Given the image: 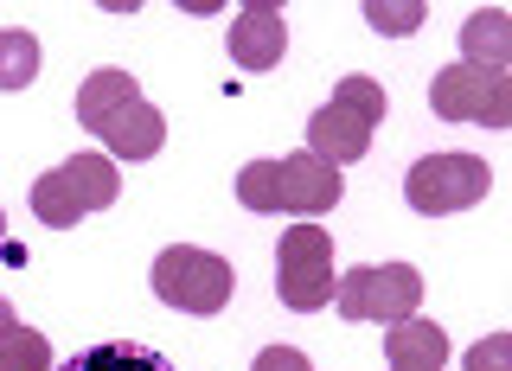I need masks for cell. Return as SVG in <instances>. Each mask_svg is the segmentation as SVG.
I'll return each instance as SVG.
<instances>
[{
    "instance_id": "obj_1",
    "label": "cell",
    "mask_w": 512,
    "mask_h": 371,
    "mask_svg": "<svg viewBox=\"0 0 512 371\" xmlns=\"http://www.w3.org/2000/svg\"><path fill=\"white\" fill-rule=\"evenodd\" d=\"M77 122L116 160H154L160 141H167V116L141 96L128 71H90L84 90H77Z\"/></svg>"
},
{
    "instance_id": "obj_2",
    "label": "cell",
    "mask_w": 512,
    "mask_h": 371,
    "mask_svg": "<svg viewBox=\"0 0 512 371\" xmlns=\"http://www.w3.org/2000/svg\"><path fill=\"white\" fill-rule=\"evenodd\" d=\"M237 199L250 212H295V218H314V212H333L346 199V180L340 167H327L320 154H288V160H250L237 173Z\"/></svg>"
},
{
    "instance_id": "obj_3",
    "label": "cell",
    "mask_w": 512,
    "mask_h": 371,
    "mask_svg": "<svg viewBox=\"0 0 512 371\" xmlns=\"http://www.w3.org/2000/svg\"><path fill=\"white\" fill-rule=\"evenodd\" d=\"M122 199V173L109 154H71L64 167H52L39 186H32V218L52 224V231H71L77 218L109 212Z\"/></svg>"
},
{
    "instance_id": "obj_4",
    "label": "cell",
    "mask_w": 512,
    "mask_h": 371,
    "mask_svg": "<svg viewBox=\"0 0 512 371\" xmlns=\"http://www.w3.org/2000/svg\"><path fill=\"white\" fill-rule=\"evenodd\" d=\"M384 122V90L372 77H340L327 109L308 116V154H320L327 167H346V160H365L372 148V128Z\"/></svg>"
},
{
    "instance_id": "obj_5",
    "label": "cell",
    "mask_w": 512,
    "mask_h": 371,
    "mask_svg": "<svg viewBox=\"0 0 512 371\" xmlns=\"http://www.w3.org/2000/svg\"><path fill=\"white\" fill-rule=\"evenodd\" d=\"M487 186H493V167L480 154H423L404 173V199H410V212H423V218L468 212V205L487 199Z\"/></svg>"
},
{
    "instance_id": "obj_6",
    "label": "cell",
    "mask_w": 512,
    "mask_h": 371,
    "mask_svg": "<svg viewBox=\"0 0 512 371\" xmlns=\"http://www.w3.org/2000/svg\"><path fill=\"white\" fill-rule=\"evenodd\" d=\"M231 263L218 250H199V244H173L154 256V295L180 314H218L231 301Z\"/></svg>"
},
{
    "instance_id": "obj_7",
    "label": "cell",
    "mask_w": 512,
    "mask_h": 371,
    "mask_svg": "<svg viewBox=\"0 0 512 371\" xmlns=\"http://www.w3.org/2000/svg\"><path fill=\"white\" fill-rule=\"evenodd\" d=\"M276 295L282 308L314 314L333 301V237L320 224H288L276 244Z\"/></svg>"
},
{
    "instance_id": "obj_8",
    "label": "cell",
    "mask_w": 512,
    "mask_h": 371,
    "mask_svg": "<svg viewBox=\"0 0 512 371\" xmlns=\"http://www.w3.org/2000/svg\"><path fill=\"white\" fill-rule=\"evenodd\" d=\"M423 301V276L410 263H372V269H352V276L333 282V308H340L352 327L359 320H378V327H397V320L416 314Z\"/></svg>"
},
{
    "instance_id": "obj_9",
    "label": "cell",
    "mask_w": 512,
    "mask_h": 371,
    "mask_svg": "<svg viewBox=\"0 0 512 371\" xmlns=\"http://www.w3.org/2000/svg\"><path fill=\"white\" fill-rule=\"evenodd\" d=\"M429 109L442 122H480L506 128L512 122V71H480V64H448L429 84Z\"/></svg>"
},
{
    "instance_id": "obj_10",
    "label": "cell",
    "mask_w": 512,
    "mask_h": 371,
    "mask_svg": "<svg viewBox=\"0 0 512 371\" xmlns=\"http://www.w3.org/2000/svg\"><path fill=\"white\" fill-rule=\"evenodd\" d=\"M282 52H288L282 7H276V0H250V7L231 20V58H237V71H276Z\"/></svg>"
},
{
    "instance_id": "obj_11",
    "label": "cell",
    "mask_w": 512,
    "mask_h": 371,
    "mask_svg": "<svg viewBox=\"0 0 512 371\" xmlns=\"http://www.w3.org/2000/svg\"><path fill=\"white\" fill-rule=\"evenodd\" d=\"M384 352H391V371H442L448 365V333L436 320L410 314L397 327H384Z\"/></svg>"
},
{
    "instance_id": "obj_12",
    "label": "cell",
    "mask_w": 512,
    "mask_h": 371,
    "mask_svg": "<svg viewBox=\"0 0 512 371\" xmlns=\"http://www.w3.org/2000/svg\"><path fill=\"white\" fill-rule=\"evenodd\" d=\"M461 64H480V71H512V20L500 7H480L468 26H461Z\"/></svg>"
},
{
    "instance_id": "obj_13",
    "label": "cell",
    "mask_w": 512,
    "mask_h": 371,
    "mask_svg": "<svg viewBox=\"0 0 512 371\" xmlns=\"http://www.w3.org/2000/svg\"><path fill=\"white\" fill-rule=\"evenodd\" d=\"M52 371H173V365L148 346H90V352H71Z\"/></svg>"
},
{
    "instance_id": "obj_14",
    "label": "cell",
    "mask_w": 512,
    "mask_h": 371,
    "mask_svg": "<svg viewBox=\"0 0 512 371\" xmlns=\"http://www.w3.org/2000/svg\"><path fill=\"white\" fill-rule=\"evenodd\" d=\"M39 77V39L32 32H0V90H26Z\"/></svg>"
},
{
    "instance_id": "obj_15",
    "label": "cell",
    "mask_w": 512,
    "mask_h": 371,
    "mask_svg": "<svg viewBox=\"0 0 512 371\" xmlns=\"http://www.w3.org/2000/svg\"><path fill=\"white\" fill-rule=\"evenodd\" d=\"M0 371H52V346H45V333L13 327L7 340H0Z\"/></svg>"
},
{
    "instance_id": "obj_16",
    "label": "cell",
    "mask_w": 512,
    "mask_h": 371,
    "mask_svg": "<svg viewBox=\"0 0 512 371\" xmlns=\"http://www.w3.org/2000/svg\"><path fill=\"white\" fill-rule=\"evenodd\" d=\"M461 371H512V333H487V340L461 359Z\"/></svg>"
},
{
    "instance_id": "obj_17",
    "label": "cell",
    "mask_w": 512,
    "mask_h": 371,
    "mask_svg": "<svg viewBox=\"0 0 512 371\" xmlns=\"http://www.w3.org/2000/svg\"><path fill=\"white\" fill-rule=\"evenodd\" d=\"M365 20L397 39V32H416V26H423V7H416V0H410V7H384V0H372V7H365Z\"/></svg>"
},
{
    "instance_id": "obj_18",
    "label": "cell",
    "mask_w": 512,
    "mask_h": 371,
    "mask_svg": "<svg viewBox=\"0 0 512 371\" xmlns=\"http://www.w3.org/2000/svg\"><path fill=\"white\" fill-rule=\"evenodd\" d=\"M250 371H314V365H308V352H301V346H269V352H256Z\"/></svg>"
},
{
    "instance_id": "obj_19",
    "label": "cell",
    "mask_w": 512,
    "mask_h": 371,
    "mask_svg": "<svg viewBox=\"0 0 512 371\" xmlns=\"http://www.w3.org/2000/svg\"><path fill=\"white\" fill-rule=\"evenodd\" d=\"M13 327H20V314H13V301H7V295H0V340H7V333H13Z\"/></svg>"
},
{
    "instance_id": "obj_20",
    "label": "cell",
    "mask_w": 512,
    "mask_h": 371,
    "mask_svg": "<svg viewBox=\"0 0 512 371\" xmlns=\"http://www.w3.org/2000/svg\"><path fill=\"white\" fill-rule=\"evenodd\" d=\"M0 231H7V218H0Z\"/></svg>"
}]
</instances>
